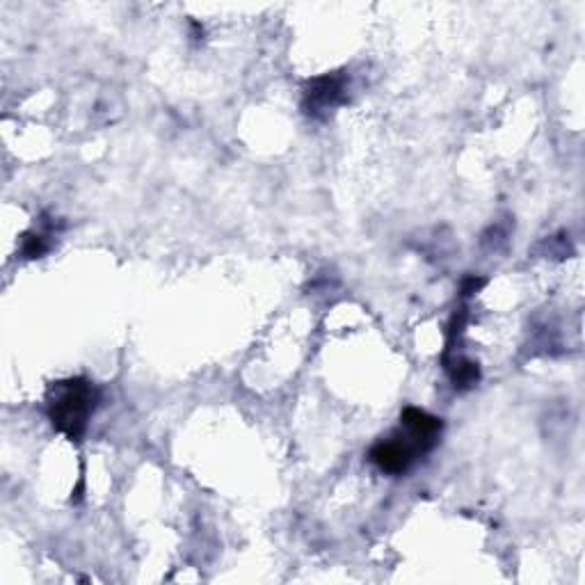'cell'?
Wrapping results in <instances>:
<instances>
[{
	"mask_svg": "<svg viewBox=\"0 0 585 585\" xmlns=\"http://www.w3.org/2000/svg\"><path fill=\"white\" fill-rule=\"evenodd\" d=\"M485 284V279H476V277H469L467 282L462 286V295H474L480 286Z\"/></svg>",
	"mask_w": 585,
	"mask_h": 585,
	"instance_id": "obj_7",
	"label": "cell"
},
{
	"mask_svg": "<svg viewBox=\"0 0 585 585\" xmlns=\"http://www.w3.org/2000/svg\"><path fill=\"white\" fill-rule=\"evenodd\" d=\"M423 453L426 451H423V448L405 432L403 437L396 435L375 444L371 448V453H368V460H371L380 471H384V474L400 476L405 474V471L416 462V458Z\"/></svg>",
	"mask_w": 585,
	"mask_h": 585,
	"instance_id": "obj_2",
	"label": "cell"
},
{
	"mask_svg": "<svg viewBox=\"0 0 585 585\" xmlns=\"http://www.w3.org/2000/svg\"><path fill=\"white\" fill-rule=\"evenodd\" d=\"M400 426H403L407 435H410L414 442L428 453L437 446L444 423L442 419L428 414L426 410H419V407H407V410H403V414H400Z\"/></svg>",
	"mask_w": 585,
	"mask_h": 585,
	"instance_id": "obj_4",
	"label": "cell"
},
{
	"mask_svg": "<svg viewBox=\"0 0 585 585\" xmlns=\"http://www.w3.org/2000/svg\"><path fill=\"white\" fill-rule=\"evenodd\" d=\"M96 403H99V391L92 382L85 378L64 380L55 384L48 394V419L64 437L78 442L85 435Z\"/></svg>",
	"mask_w": 585,
	"mask_h": 585,
	"instance_id": "obj_1",
	"label": "cell"
},
{
	"mask_svg": "<svg viewBox=\"0 0 585 585\" xmlns=\"http://www.w3.org/2000/svg\"><path fill=\"white\" fill-rule=\"evenodd\" d=\"M448 375L455 384V389H471L476 387L480 380V368L474 362H467V359H458L453 366H448Z\"/></svg>",
	"mask_w": 585,
	"mask_h": 585,
	"instance_id": "obj_5",
	"label": "cell"
},
{
	"mask_svg": "<svg viewBox=\"0 0 585 585\" xmlns=\"http://www.w3.org/2000/svg\"><path fill=\"white\" fill-rule=\"evenodd\" d=\"M48 252V236L46 234H30L23 243V256L26 259H39Z\"/></svg>",
	"mask_w": 585,
	"mask_h": 585,
	"instance_id": "obj_6",
	"label": "cell"
},
{
	"mask_svg": "<svg viewBox=\"0 0 585 585\" xmlns=\"http://www.w3.org/2000/svg\"><path fill=\"white\" fill-rule=\"evenodd\" d=\"M346 76L341 74H327V76H318L311 80L304 90V110L307 115H325V112L334 110L336 106H341L346 101Z\"/></svg>",
	"mask_w": 585,
	"mask_h": 585,
	"instance_id": "obj_3",
	"label": "cell"
}]
</instances>
